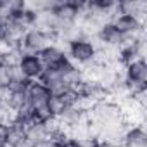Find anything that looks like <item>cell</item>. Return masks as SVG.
Segmentation results:
<instances>
[{
    "label": "cell",
    "instance_id": "8fae6325",
    "mask_svg": "<svg viewBox=\"0 0 147 147\" xmlns=\"http://www.w3.org/2000/svg\"><path fill=\"white\" fill-rule=\"evenodd\" d=\"M24 137H26L28 147H35L36 144L47 140L49 138V126H47V123H40V121L30 123L24 128Z\"/></svg>",
    "mask_w": 147,
    "mask_h": 147
},
{
    "label": "cell",
    "instance_id": "4fadbf2b",
    "mask_svg": "<svg viewBox=\"0 0 147 147\" xmlns=\"http://www.w3.org/2000/svg\"><path fill=\"white\" fill-rule=\"evenodd\" d=\"M66 107H67V104H66L64 97H52L50 95L49 104H47V109H49V113H50V116L54 119H59L61 114L66 111Z\"/></svg>",
    "mask_w": 147,
    "mask_h": 147
},
{
    "label": "cell",
    "instance_id": "ba28073f",
    "mask_svg": "<svg viewBox=\"0 0 147 147\" xmlns=\"http://www.w3.org/2000/svg\"><path fill=\"white\" fill-rule=\"evenodd\" d=\"M26 97H28V106L33 111H43L47 109L49 99H50V92L47 90V87H43L40 82H31L28 90H26Z\"/></svg>",
    "mask_w": 147,
    "mask_h": 147
},
{
    "label": "cell",
    "instance_id": "2e32d148",
    "mask_svg": "<svg viewBox=\"0 0 147 147\" xmlns=\"http://www.w3.org/2000/svg\"><path fill=\"white\" fill-rule=\"evenodd\" d=\"M0 147H4V145H0Z\"/></svg>",
    "mask_w": 147,
    "mask_h": 147
},
{
    "label": "cell",
    "instance_id": "5b68a950",
    "mask_svg": "<svg viewBox=\"0 0 147 147\" xmlns=\"http://www.w3.org/2000/svg\"><path fill=\"white\" fill-rule=\"evenodd\" d=\"M123 82H125L126 87H131V85L147 87V62H145V57L135 59L133 62H130L128 66L123 67Z\"/></svg>",
    "mask_w": 147,
    "mask_h": 147
},
{
    "label": "cell",
    "instance_id": "5bb4252c",
    "mask_svg": "<svg viewBox=\"0 0 147 147\" xmlns=\"http://www.w3.org/2000/svg\"><path fill=\"white\" fill-rule=\"evenodd\" d=\"M12 82V75H11V66L2 64L0 66V90H7L9 85Z\"/></svg>",
    "mask_w": 147,
    "mask_h": 147
},
{
    "label": "cell",
    "instance_id": "7a4b0ae2",
    "mask_svg": "<svg viewBox=\"0 0 147 147\" xmlns=\"http://www.w3.org/2000/svg\"><path fill=\"white\" fill-rule=\"evenodd\" d=\"M50 43H59V42H57V38L52 33H47V31H43L40 28L26 30V33L23 35V38L19 42V45H21L24 54H40Z\"/></svg>",
    "mask_w": 147,
    "mask_h": 147
},
{
    "label": "cell",
    "instance_id": "277c9868",
    "mask_svg": "<svg viewBox=\"0 0 147 147\" xmlns=\"http://www.w3.org/2000/svg\"><path fill=\"white\" fill-rule=\"evenodd\" d=\"M94 40H97L102 45V49H109V50H116L126 42V38L116 30V26L111 21H106L97 28Z\"/></svg>",
    "mask_w": 147,
    "mask_h": 147
},
{
    "label": "cell",
    "instance_id": "3957f363",
    "mask_svg": "<svg viewBox=\"0 0 147 147\" xmlns=\"http://www.w3.org/2000/svg\"><path fill=\"white\" fill-rule=\"evenodd\" d=\"M38 55L42 59L43 69H55V71L62 73L64 69H67L73 64L69 61V57H67V54H66V50H64V47L61 43H50Z\"/></svg>",
    "mask_w": 147,
    "mask_h": 147
},
{
    "label": "cell",
    "instance_id": "9a60e30c",
    "mask_svg": "<svg viewBox=\"0 0 147 147\" xmlns=\"http://www.w3.org/2000/svg\"><path fill=\"white\" fill-rule=\"evenodd\" d=\"M7 133H9V125L0 121V145H5L7 140Z\"/></svg>",
    "mask_w": 147,
    "mask_h": 147
},
{
    "label": "cell",
    "instance_id": "52a82bcc",
    "mask_svg": "<svg viewBox=\"0 0 147 147\" xmlns=\"http://www.w3.org/2000/svg\"><path fill=\"white\" fill-rule=\"evenodd\" d=\"M82 11H83L82 0H59V5L52 12L59 21L78 24V18H80Z\"/></svg>",
    "mask_w": 147,
    "mask_h": 147
},
{
    "label": "cell",
    "instance_id": "8992f818",
    "mask_svg": "<svg viewBox=\"0 0 147 147\" xmlns=\"http://www.w3.org/2000/svg\"><path fill=\"white\" fill-rule=\"evenodd\" d=\"M111 23L116 26V30L126 38H133L135 35H138L142 30H145V23H142L138 18L135 16H126V14H118L116 9H114V16L111 19Z\"/></svg>",
    "mask_w": 147,
    "mask_h": 147
},
{
    "label": "cell",
    "instance_id": "6da1fadb",
    "mask_svg": "<svg viewBox=\"0 0 147 147\" xmlns=\"http://www.w3.org/2000/svg\"><path fill=\"white\" fill-rule=\"evenodd\" d=\"M64 50H66L69 61L78 67L95 62L97 55H99V45L87 35H82V36H76V38L66 42Z\"/></svg>",
    "mask_w": 147,
    "mask_h": 147
},
{
    "label": "cell",
    "instance_id": "7c38bea8",
    "mask_svg": "<svg viewBox=\"0 0 147 147\" xmlns=\"http://www.w3.org/2000/svg\"><path fill=\"white\" fill-rule=\"evenodd\" d=\"M5 147H28L23 125H18V123H11L9 125V133H7Z\"/></svg>",
    "mask_w": 147,
    "mask_h": 147
},
{
    "label": "cell",
    "instance_id": "30bf717a",
    "mask_svg": "<svg viewBox=\"0 0 147 147\" xmlns=\"http://www.w3.org/2000/svg\"><path fill=\"white\" fill-rule=\"evenodd\" d=\"M116 12L126 14V16H135L142 23H145L147 2L145 0H121V2H116Z\"/></svg>",
    "mask_w": 147,
    "mask_h": 147
},
{
    "label": "cell",
    "instance_id": "9c48e42d",
    "mask_svg": "<svg viewBox=\"0 0 147 147\" xmlns=\"http://www.w3.org/2000/svg\"><path fill=\"white\" fill-rule=\"evenodd\" d=\"M18 67L21 69L23 76L30 82L38 80V76L43 71V64H42V59L38 54H23V57L18 62Z\"/></svg>",
    "mask_w": 147,
    "mask_h": 147
}]
</instances>
